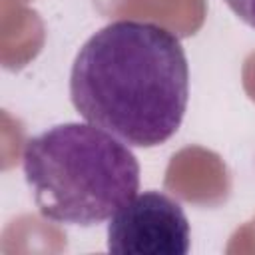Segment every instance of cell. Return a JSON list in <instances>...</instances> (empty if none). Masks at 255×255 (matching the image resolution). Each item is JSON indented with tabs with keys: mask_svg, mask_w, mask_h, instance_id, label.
<instances>
[{
	"mask_svg": "<svg viewBox=\"0 0 255 255\" xmlns=\"http://www.w3.org/2000/svg\"><path fill=\"white\" fill-rule=\"evenodd\" d=\"M22 167L42 217L92 227L112 219L139 189V163L94 124H60L26 141Z\"/></svg>",
	"mask_w": 255,
	"mask_h": 255,
	"instance_id": "2",
	"label": "cell"
},
{
	"mask_svg": "<svg viewBox=\"0 0 255 255\" xmlns=\"http://www.w3.org/2000/svg\"><path fill=\"white\" fill-rule=\"evenodd\" d=\"M225 4L251 28H255V0H225Z\"/></svg>",
	"mask_w": 255,
	"mask_h": 255,
	"instance_id": "4",
	"label": "cell"
},
{
	"mask_svg": "<svg viewBox=\"0 0 255 255\" xmlns=\"http://www.w3.org/2000/svg\"><path fill=\"white\" fill-rule=\"evenodd\" d=\"M189 245L187 215L163 191L137 193L108 223V251L118 255H185Z\"/></svg>",
	"mask_w": 255,
	"mask_h": 255,
	"instance_id": "3",
	"label": "cell"
},
{
	"mask_svg": "<svg viewBox=\"0 0 255 255\" xmlns=\"http://www.w3.org/2000/svg\"><path fill=\"white\" fill-rule=\"evenodd\" d=\"M70 98L80 116L128 145L153 147L181 126L189 66L179 38L153 22L116 20L76 54Z\"/></svg>",
	"mask_w": 255,
	"mask_h": 255,
	"instance_id": "1",
	"label": "cell"
}]
</instances>
